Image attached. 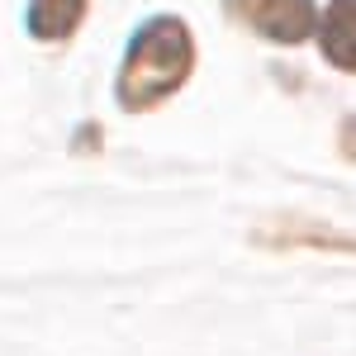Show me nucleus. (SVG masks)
Masks as SVG:
<instances>
[{"mask_svg": "<svg viewBox=\"0 0 356 356\" xmlns=\"http://www.w3.org/2000/svg\"><path fill=\"white\" fill-rule=\"evenodd\" d=\"M261 243L275 247H323V252H356V238L332 233L323 223H275V233H261Z\"/></svg>", "mask_w": 356, "mask_h": 356, "instance_id": "39448f33", "label": "nucleus"}, {"mask_svg": "<svg viewBox=\"0 0 356 356\" xmlns=\"http://www.w3.org/2000/svg\"><path fill=\"white\" fill-rule=\"evenodd\" d=\"M195 67V43L181 19L157 15L134 33L124 72H119V105L124 110H152L157 100H166L176 86L191 76Z\"/></svg>", "mask_w": 356, "mask_h": 356, "instance_id": "f257e3e1", "label": "nucleus"}, {"mask_svg": "<svg viewBox=\"0 0 356 356\" xmlns=\"http://www.w3.org/2000/svg\"><path fill=\"white\" fill-rule=\"evenodd\" d=\"M228 15L257 29L261 38H280V43H300L318 29L314 0H228Z\"/></svg>", "mask_w": 356, "mask_h": 356, "instance_id": "f03ea898", "label": "nucleus"}, {"mask_svg": "<svg viewBox=\"0 0 356 356\" xmlns=\"http://www.w3.org/2000/svg\"><path fill=\"white\" fill-rule=\"evenodd\" d=\"M318 48L332 67L356 72V0H332L323 29H318Z\"/></svg>", "mask_w": 356, "mask_h": 356, "instance_id": "7ed1b4c3", "label": "nucleus"}, {"mask_svg": "<svg viewBox=\"0 0 356 356\" xmlns=\"http://www.w3.org/2000/svg\"><path fill=\"white\" fill-rule=\"evenodd\" d=\"M86 0H29V33L33 38H67L81 24Z\"/></svg>", "mask_w": 356, "mask_h": 356, "instance_id": "20e7f679", "label": "nucleus"}, {"mask_svg": "<svg viewBox=\"0 0 356 356\" xmlns=\"http://www.w3.org/2000/svg\"><path fill=\"white\" fill-rule=\"evenodd\" d=\"M342 143H347V152L356 157V119H347V124H342Z\"/></svg>", "mask_w": 356, "mask_h": 356, "instance_id": "423d86ee", "label": "nucleus"}]
</instances>
